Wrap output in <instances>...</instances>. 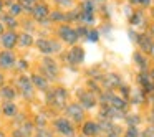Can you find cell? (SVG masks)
Listing matches in <instances>:
<instances>
[{"label":"cell","mask_w":154,"mask_h":137,"mask_svg":"<svg viewBox=\"0 0 154 137\" xmlns=\"http://www.w3.org/2000/svg\"><path fill=\"white\" fill-rule=\"evenodd\" d=\"M28 2H33V0H28Z\"/></svg>","instance_id":"b9f144b4"},{"label":"cell","mask_w":154,"mask_h":137,"mask_svg":"<svg viewBox=\"0 0 154 137\" xmlns=\"http://www.w3.org/2000/svg\"><path fill=\"white\" fill-rule=\"evenodd\" d=\"M152 33H154V27H152Z\"/></svg>","instance_id":"ab89813d"},{"label":"cell","mask_w":154,"mask_h":137,"mask_svg":"<svg viewBox=\"0 0 154 137\" xmlns=\"http://www.w3.org/2000/svg\"><path fill=\"white\" fill-rule=\"evenodd\" d=\"M33 15H35V18H38V20H42V18H45L48 15V8H47V5H37V7L33 8Z\"/></svg>","instance_id":"30bf717a"},{"label":"cell","mask_w":154,"mask_h":137,"mask_svg":"<svg viewBox=\"0 0 154 137\" xmlns=\"http://www.w3.org/2000/svg\"><path fill=\"white\" fill-rule=\"evenodd\" d=\"M83 56H85V53H83L81 48H73V50L70 51V55H68V60H70V63L78 64V63L83 61Z\"/></svg>","instance_id":"8992f818"},{"label":"cell","mask_w":154,"mask_h":137,"mask_svg":"<svg viewBox=\"0 0 154 137\" xmlns=\"http://www.w3.org/2000/svg\"><path fill=\"white\" fill-rule=\"evenodd\" d=\"M32 81H33V84H35V86H38L40 89H47V81H45L42 76H33V78H32Z\"/></svg>","instance_id":"9a60e30c"},{"label":"cell","mask_w":154,"mask_h":137,"mask_svg":"<svg viewBox=\"0 0 154 137\" xmlns=\"http://www.w3.org/2000/svg\"><path fill=\"white\" fill-rule=\"evenodd\" d=\"M141 20H143V17H141V13H136V15L133 17V20H131V22H133L134 25H137V23H141Z\"/></svg>","instance_id":"484cf974"},{"label":"cell","mask_w":154,"mask_h":137,"mask_svg":"<svg viewBox=\"0 0 154 137\" xmlns=\"http://www.w3.org/2000/svg\"><path fill=\"white\" fill-rule=\"evenodd\" d=\"M134 58H136V61H137V63L141 64V66H146V61L143 60V56H141L139 53H136V56H134Z\"/></svg>","instance_id":"83f0119b"},{"label":"cell","mask_w":154,"mask_h":137,"mask_svg":"<svg viewBox=\"0 0 154 137\" xmlns=\"http://www.w3.org/2000/svg\"><path fill=\"white\" fill-rule=\"evenodd\" d=\"M83 12L85 13H93V4H91L90 0H86L83 4Z\"/></svg>","instance_id":"ffe728a7"},{"label":"cell","mask_w":154,"mask_h":137,"mask_svg":"<svg viewBox=\"0 0 154 137\" xmlns=\"http://www.w3.org/2000/svg\"><path fill=\"white\" fill-rule=\"evenodd\" d=\"M7 23L10 25V27H17V23H15V20H14V18H7Z\"/></svg>","instance_id":"f546056e"},{"label":"cell","mask_w":154,"mask_h":137,"mask_svg":"<svg viewBox=\"0 0 154 137\" xmlns=\"http://www.w3.org/2000/svg\"><path fill=\"white\" fill-rule=\"evenodd\" d=\"M0 84H2V74H0Z\"/></svg>","instance_id":"8d00e7d4"},{"label":"cell","mask_w":154,"mask_h":137,"mask_svg":"<svg viewBox=\"0 0 154 137\" xmlns=\"http://www.w3.org/2000/svg\"><path fill=\"white\" fill-rule=\"evenodd\" d=\"M55 126H57V129L60 130L61 134H65V136H73V127H71V124L68 122L66 119H58Z\"/></svg>","instance_id":"277c9868"},{"label":"cell","mask_w":154,"mask_h":137,"mask_svg":"<svg viewBox=\"0 0 154 137\" xmlns=\"http://www.w3.org/2000/svg\"><path fill=\"white\" fill-rule=\"evenodd\" d=\"M80 99H81V104H83L85 107H93L94 106V97L91 93H81Z\"/></svg>","instance_id":"ba28073f"},{"label":"cell","mask_w":154,"mask_h":137,"mask_svg":"<svg viewBox=\"0 0 154 137\" xmlns=\"http://www.w3.org/2000/svg\"><path fill=\"white\" fill-rule=\"evenodd\" d=\"M106 84L108 86H116V84H119V79H118V76H114V74H109V76L106 78Z\"/></svg>","instance_id":"e0dca14e"},{"label":"cell","mask_w":154,"mask_h":137,"mask_svg":"<svg viewBox=\"0 0 154 137\" xmlns=\"http://www.w3.org/2000/svg\"><path fill=\"white\" fill-rule=\"evenodd\" d=\"M60 4H70V0H58Z\"/></svg>","instance_id":"836d02e7"},{"label":"cell","mask_w":154,"mask_h":137,"mask_svg":"<svg viewBox=\"0 0 154 137\" xmlns=\"http://www.w3.org/2000/svg\"><path fill=\"white\" fill-rule=\"evenodd\" d=\"M0 137H5V136H4V134H0Z\"/></svg>","instance_id":"f35d334b"},{"label":"cell","mask_w":154,"mask_h":137,"mask_svg":"<svg viewBox=\"0 0 154 137\" xmlns=\"http://www.w3.org/2000/svg\"><path fill=\"white\" fill-rule=\"evenodd\" d=\"M60 37L63 38L65 41H68V43H75L76 38H78V35H76V31L71 30L70 27H61L60 28Z\"/></svg>","instance_id":"3957f363"},{"label":"cell","mask_w":154,"mask_h":137,"mask_svg":"<svg viewBox=\"0 0 154 137\" xmlns=\"http://www.w3.org/2000/svg\"><path fill=\"white\" fill-rule=\"evenodd\" d=\"M152 78H154V71H152Z\"/></svg>","instance_id":"60d3db41"},{"label":"cell","mask_w":154,"mask_h":137,"mask_svg":"<svg viewBox=\"0 0 154 137\" xmlns=\"http://www.w3.org/2000/svg\"><path fill=\"white\" fill-rule=\"evenodd\" d=\"M133 4H143V5H149V0H131Z\"/></svg>","instance_id":"f1b7e54d"},{"label":"cell","mask_w":154,"mask_h":137,"mask_svg":"<svg viewBox=\"0 0 154 137\" xmlns=\"http://www.w3.org/2000/svg\"><path fill=\"white\" fill-rule=\"evenodd\" d=\"M14 61H15V58L10 51H4V53L0 55V64L4 68H10L14 64Z\"/></svg>","instance_id":"52a82bcc"},{"label":"cell","mask_w":154,"mask_h":137,"mask_svg":"<svg viewBox=\"0 0 154 137\" xmlns=\"http://www.w3.org/2000/svg\"><path fill=\"white\" fill-rule=\"evenodd\" d=\"M81 18H83L85 22H93V13H81Z\"/></svg>","instance_id":"d4e9b609"},{"label":"cell","mask_w":154,"mask_h":137,"mask_svg":"<svg viewBox=\"0 0 154 137\" xmlns=\"http://www.w3.org/2000/svg\"><path fill=\"white\" fill-rule=\"evenodd\" d=\"M38 48L43 53H53V51L60 50V45L57 41H48V40H38Z\"/></svg>","instance_id":"6da1fadb"},{"label":"cell","mask_w":154,"mask_h":137,"mask_svg":"<svg viewBox=\"0 0 154 137\" xmlns=\"http://www.w3.org/2000/svg\"><path fill=\"white\" fill-rule=\"evenodd\" d=\"M139 45H141V48H143L144 51H151V48H152L151 40H149L147 37H141V38H139Z\"/></svg>","instance_id":"5bb4252c"},{"label":"cell","mask_w":154,"mask_h":137,"mask_svg":"<svg viewBox=\"0 0 154 137\" xmlns=\"http://www.w3.org/2000/svg\"><path fill=\"white\" fill-rule=\"evenodd\" d=\"M43 68L48 71V74H50V76H57V66H55L53 61L45 60V61H43Z\"/></svg>","instance_id":"4fadbf2b"},{"label":"cell","mask_w":154,"mask_h":137,"mask_svg":"<svg viewBox=\"0 0 154 137\" xmlns=\"http://www.w3.org/2000/svg\"><path fill=\"white\" fill-rule=\"evenodd\" d=\"M68 114H70V117H73L75 121H78V122L83 119V109H81L80 104H71V106H68Z\"/></svg>","instance_id":"5b68a950"},{"label":"cell","mask_w":154,"mask_h":137,"mask_svg":"<svg viewBox=\"0 0 154 137\" xmlns=\"http://www.w3.org/2000/svg\"><path fill=\"white\" fill-rule=\"evenodd\" d=\"M20 45H23V46H28V45H32L30 35H22V37H20Z\"/></svg>","instance_id":"d6986e66"},{"label":"cell","mask_w":154,"mask_h":137,"mask_svg":"<svg viewBox=\"0 0 154 137\" xmlns=\"http://www.w3.org/2000/svg\"><path fill=\"white\" fill-rule=\"evenodd\" d=\"M0 8H2V0H0Z\"/></svg>","instance_id":"74e56055"},{"label":"cell","mask_w":154,"mask_h":137,"mask_svg":"<svg viewBox=\"0 0 154 137\" xmlns=\"http://www.w3.org/2000/svg\"><path fill=\"white\" fill-rule=\"evenodd\" d=\"M2 43H4L7 48H12L15 43H17V35L12 33V31L10 33H5L4 37H2Z\"/></svg>","instance_id":"9c48e42d"},{"label":"cell","mask_w":154,"mask_h":137,"mask_svg":"<svg viewBox=\"0 0 154 137\" xmlns=\"http://www.w3.org/2000/svg\"><path fill=\"white\" fill-rule=\"evenodd\" d=\"M2 31H4V27H2V23H0V33H2Z\"/></svg>","instance_id":"e575fe53"},{"label":"cell","mask_w":154,"mask_h":137,"mask_svg":"<svg viewBox=\"0 0 154 137\" xmlns=\"http://www.w3.org/2000/svg\"><path fill=\"white\" fill-rule=\"evenodd\" d=\"M65 101H66V93H65V89H55L53 93H51V103L57 107L65 106Z\"/></svg>","instance_id":"7a4b0ae2"},{"label":"cell","mask_w":154,"mask_h":137,"mask_svg":"<svg viewBox=\"0 0 154 137\" xmlns=\"http://www.w3.org/2000/svg\"><path fill=\"white\" fill-rule=\"evenodd\" d=\"M98 129H100V127H98L94 122H86V124L83 126V132H85V136H94V134L98 132Z\"/></svg>","instance_id":"7c38bea8"},{"label":"cell","mask_w":154,"mask_h":137,"mask_svg":"<svg viewBox=\"0 0 154 137\" xmlns=\"http://www.w3.org/2000/svg\"><path fill=\"white\" fill-rule=\"evenodd\" d=\"M151 53H152V55H154V45H152V48H151Z\"/></svg>","instance_id":"d590c367"},{"label":"cell","mask_w":154,"mask_h":137,"mask_svg":"<svg viewBox=\"0 0 154 137\" xmlns=\"http://www.w3.org/2000/svg\"><path fill=\"white\" fill-rule=\"evenodd\" d=\"M20 10H22L20 5H12V7H10V13L12 15H18V13H20Z\"/></svg>","instance_id":"7402d4cb"},{"label":"cell","mask_w":154,"mask_h":137,"mask_svg":"<svg viewBox=\"0 0 154 137\" xmlns=\"http://www.w3.org/2000/svg\"><path fill=\"white\" fill-rule=\"evenodd\" d=\"M126 137H137L136 127H129V129H128V132H126Z\"/></svg>","instance_id":"44dd1931"},{"label":"cell","mask_w":154,"mask_h":137,"mask_svg":"<svg viewBox=\"0 0 154 137\" xmlns=\"http://www.w3.org/2000/svg\"><path fill=\"white\" fill-rule=\"evenodd\" d=\"M18 84H20V88L23 89V94L27 93V96H32V84H30V81H28L27 78L22 76L20 79H18Z\"/></svg>","instance_id":"8fae6325"},{"label":"cell","mask_w":154,"mask_h":137,"mask_svg":"<svg viewBox=\"0 0 154 137\" xmlns=\"http://www.w3.org/2000/svg\"><path fill=\"white\" fill-rule=\"evenodd\" d=\"M88 40L90 41H98V31H90V33H88Z\"/></svg>","instance_id":"603a6c76"},{"label":"cell","mask_w":154,"mask_h":137,"mask_svg":"<svg viewBox=\"0 0 154 137\" xmlns=\"http://www.w3.org/2000/svg\"><path fill=\"white\" fill-rule=\"evenodd\" d=\"M15 111H17V109H15V106H14L12 103H7V104H5L4 112L7 114V116H14V114H15Z\"/></svg>","instance_id":"2e32d148"},{"label":"cell","mask_w":154,"mask_h":137,"mask_svg":"<svg viewBox=\"0 0 154 137\" xmlns=\"http://www.w3.org/2000/svg\"><path fill=\"white\" fill-rule=\"evenodd\" d=\"M108 137H118V134L116 132H109V136H108Z\"/></svg>","instance_id":"d6a6232c"},{"label":"cell","mask_w":154,"mask_h":137,"mask_svg":"<svg viewBox=\"0 0 154 137\" xmlns=\"http://www.w3.org/2000/svg\"><path fill=\"white\" fill-rule=\"evenodd\" d=\"M2 96L7 97V99H12V97L15 96V93H14L12 88H4V89H2Z\"/></svg>","instance_id":"ac0fdd59"},{"label":"cell","mask_w":154,"mask_h":137,"mask_svg":"<svg viewBox=\"0 0 154 137\" xmlns=\"http://www.w3.org/2000/svg\"><path fill=\"white\" fill-rule=\"evenodd\" d=\"M22 5H25V8H32V5H30L28 0H22Z\"/></svg>","instance_id":"4dcf8cb0"},{"label":"cell","mask_w":154,"mask_h":137,"mask_svg":"<svg viewBox=\"0 0 154 137\" xmlns=\"http://www.w3.org/2000/svg\"><path fill=\"white\" fill-rule=\"evenodd\" d=\"M53 18H57V20H58V18H63V15H60V13H55V15H53Z\"/></svg>","instance_id":"1f68e13d"},{"label":"cell","mask_w":154,"mask_h":137,"mask_svg":"<svg viewBox=\"0 0 154 137\" xmlns=\"http://www.w3.org/2000/svg\"><path fill=\"white\" fill-rule=\"evenodd\" d=\"M128 122L131 124V127H134V124H137V122H139V119H137V116H131L129 119H128Z\"/></svg>","instance_id":"4316f807"},{"label":"cell","mask_w":154,"mask_h":137,"mask_svg":"<svg viewBox=\"0 0 154 137\" xmlns=\"http://www.w3.org/2000/svg\"><path fill=\"white\" fill-rule=\"evenodd\" d=\"M37 137H51V134L48 132V130H45V129H40L38 134H37Z\"/></svg>","instance_id":"cb8c5ba5"}]
</instances>
